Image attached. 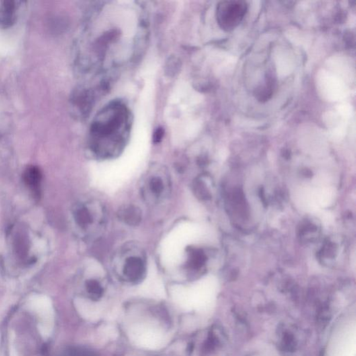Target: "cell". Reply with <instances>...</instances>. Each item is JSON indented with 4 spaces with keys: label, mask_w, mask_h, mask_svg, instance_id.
<instances>
[{
    "label": "cell",
    "mask_w": 356,
    "mask_h": 356,
    "mask_svg": "<svg viewBox=\"0 0 356 356\" xmlns=\"http://www.w3.org/2000/svg\"><path fill=\"white\" fill-rule=\"evenodd\" d=\"M132 126L128 107L113 101L102 109L90 130V148L97 157L107 159L118 155L126 146Z\"/></svg>",
    "instance_id": "cell-1"
},
{
    "label": "cell",
    "mask_w": 356,
    "mask_h": 356,
    "mask_svg": "<svg viewBox=\"0 0 356 356\" xmlns=\"http://www.w3.org/2000/svg\"><path fill=\"white\" fill-rule=\"evenodd\" d=\"M246 11L247 5L245 2H222L216 8L217 22L225 31L233 30L242 22Z\"/></svg>",
    "instance_id": "cell-2"
},
{
    "label": "cell",
    "mask_w": 356,
    "mask_h": 356,
    "mask_svg": "<svg viewBox=\"0 0 356 356\" xmlns=\"http://www.w3.org/2000/svg\"><path fill=\"white\" fill-rule=\"evenodd\" d=\"M96 203L89 202V205H80L75 212L76 224L82 230L89 231V234L104 224L103 208Z\"/></svg>",
    "instance_id": "cell-3"
},
{
    "label": "cell",
    "mask_w": 356,
    "mask_h": 356,
    "mask_svg": "<svg viewBox=\"0 0 356 356\" xmlns=\"http://www.w3.org/2000/svg\"><path fill=\"white\" fill-rule=\"evenodd\" d=\"M146 274V263L144 258L139 255H131L125 260L122 267V275L125 281L138 283L144 280Z\"/></svg>",
    "instance_id": "cell-4"
},
{
    "label": "cell",
    "mask_w": 356,
    "mask_h": 356,
    "mask_svg": "<svg viewBox=\"0 0 356 356\" xmlns=\"http://www.w3.org/2000/svg\"><path fill=\"white\" fill-rule=\"evenodd\" d=\"M168 181L162 176L155 175L148 179L145 187V194L148 197L158 200L166 194L167 188L169 187Z\"/></svg>",
    "instance_id": "cell-5"
},
{
    "label": "cell",
    "mask_w": 356,
    "mask_h": 356,
    "mask_svg": "<svg viewBox=\"0 0 356 356\" xmlns=\"http://www.w3.org/2000/svg\"><path fill=\"white\" fill-rule=\"evenodd\" d=\"M41 177L42 175H41L40 170L35 166L28 168L23 175L25 183L31 188L37 197L40 196L39 187H40Z\"/></svg>",
    "instance_id": "cell-6"
},
{
    "label": "cell",
    "mask_w": 356,
    "mask_h": 356,
    "mask_svg": "<svg viewBox=\"0 0 356 356\" xmlns=\"http://www.w3.org/2000/svg\"><path fill=\"white\" fill-rule=\"evenodd\" d=\"M118 216L121 221L130 226H136L142 220V212L138 207L133 205L121 209Z\"/></svg>",
    "instance_id": "cell-7"
},
{
    "label": "cell",
    "mask_w": 356,
    "mask_h": 356,
    "mask_svg": "<svg viewBox=\"0 0 356 356\" xmlns=\"http://www.w3.org/2000/svg\"><path fill=\"white\" fill-rule=\"evenodd\" d=\"M206 260L204 253L199 248H192L188 250L187 268L189 270H199L204 265Z\"/></svg>",
    "instance_id": "cell-8"
},
{
    "label": "cell",
    "mask_w": 356,
    "mask_h": 356,
    "mask_svg": "<svg viewBox=\"0 0 356 356\" xmlns=\"http://www.w3.org/2000/svg\"><path fill=\"white\" fill-rule=\"evenodd\" d=\"M77 97V107H80V112H82L84 116H87L93 106V95L90 90H85L78 93Z\"/></svg>",
    "instance_id": "cell-9"
},
{
    "label": "cell",
    "mask_w": 356,
    "mask_h": 356,
    "mask_svg": "<svg viewBox=\"0 0 356 356\" xmlns=\"http://www.w3.org/2000/svg\"><path fill=\"white\" fill-rule=\"evenodd\" d=\"M15 6L13 2H0V24L7 25L14 19Z\"/></svg>",
    "instance_id": "cell-10"
},
{
    "label": "cell",
    "mask_w": 356,
    "mask_h": 356,
    "mask_svg": "<svg viewBox=\"0 0 356 356\" xmlns=\"http://www.w3.org/2000/svg\"><path fill=\"white\" fill-rule=\"evenodd\" d=\"M182 67L181 61L175 56H171L166 61L164 65L165 75L169 77H173L181 71Z\"/></svg>",
    "instance_id": "cell-11"
},
{
    "label": "cell",
    "mask_w": 356,
    "mask_h": 356,
    "mask_svg": "<svg viewBox=\"0 0 356 356\" xmlns=\"http://www.w3.org/2000/svg\"><path fill=\"white\" fill-rule=\"evenodd\" d=\"M87 289L89 296L97 299L103 295L104 288L101 282L96 279H90L87 283Z\"/></svg>",
    "instance_id": "cell-12"
},
{
    "label": "cell",
    "mask_w": 356,
    "mask_h": 356,
    "mask_svg": "<svg viewBox=\"0 0 356 356\" xmlns=\"http://www.w3.org/2000/svg\"><path fill=\"white\" fill-rule=\"evenodd\" d=\"M164 135V130L163 128H157L155 131H154L153 136H152V141H153L154 144H159V143L162 142V139Z\"/></svg>",
    "instance_id": "cell-13"
}]
</instances>
